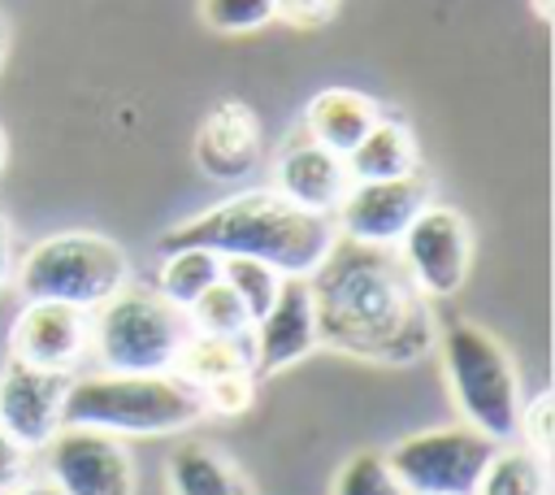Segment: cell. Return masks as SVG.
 <instances>
[{
  "label": "cell",
  "mask_w": 555,
  "mask_h": 495,
  "mask_svg": "<svg viewBox=\"0 0 555 495\" xmlns=\"http://www.w3.org/2000/svg\"><path fill=\"white\" fill-rule=\"evenodd\" d=\"M317 343L373 365L421 360L438 330L429 300L390 248L338 239L308 278Z\"/></svg>",
  "instance_id": "6da1fadb"
},
{
  "label": "cell",
  "mask_w": 555,
  "mask_h": 495,
  "mask_svg": "<svg viewBox=\"0 0 555 495\" xmlns=\"http://www.w3.org/2000/svg\"><path fill=\"white\" fill-rule=\"evenodd\" d=\"M338 230L330 217L308 213L278 191H243L230 195L191 221L173 226L160 239L165 248H208L217 256H251L273 265L282 278H312V269L330 256Z\"/></svg>",
  "instance_id": "7a4b0ae2"
},
{
  "label": "cell",
  "mask_w": 555,
  "mask_h": 495,
  "mask_svg": "<svg viewBox=\"0 0 555 495\" xmlns=\"http://www.w3.org/2000/svg\"><path fill=\"white\" fill-rule=\"evenodd\" d=\"M204 417V399L173 373H91L69 378L61 421L117 439H156Z\"/></svg>",
  "instance_id": "3957f363"
},
{
  "label": "cell",
  "mask_w": 555,
  "mask_h": 495,
  "mask_svg": "<svg viewBox=\"0 0 555 495\" xmlns=\"http://www.w3.org/2000/svg\"><path fill=\"white\" fill-rule=\"evenodd\" d=\"M434 343L464 421L494 443H512L520 417V378L507 347L473 321H451Z\"/></svg>",
  "instance_id": "277c9868"
},
{
  "label": "cell",
  "mask_w": 555,
  "mask_h": 495,
  "mask_svg": "<svg viewBox=\"0 0 555 495\" xmlns=\"http://www.w3.org/2000/svg\"><path fill=\"white\" fill-rule=\"evenodd\" d=\"M191 321L156 287H121L91 308V352L108 373H169Z\"/></svg>",
  "instance_id": "5b68a950"
},
{
  "label": "cell",
  "mask_w": 555,
  "mask_h": 495,
  "mask_svg": "<svg viewBox=\"0 0 555 495\" xmlns=\"http://www.w3.org/2000/svg\"><path fill=\"white\" fill-rule=\"evenodd\" d=\"M126 282H130L126 248L91 230L48 234L30 243L17 265V291L26 300H61L87 313L100 308L108 295H117Z\"/></svg>",
  "instance_id": "8992f818"
},
{
  "label": "cell",
  "mask_w": 555,
  "mask_h": 495,
  "mask_svg": "<svg viewBox=\"0 0 555 495\" xmlns=\"http://www.w3.org/2000/svg\"><path fill=\"white\" fill-rule=\"evenodd\" d=\"M494 447L499 443L486 439L481 430L451 426V430H421L399 439L386 452V460L412 495H473Z\"/></svg>",
  "instance_id": "52a82bcc"
},
{
  "label": "cell",
  "mask_w": 555,
  "mask_h": 495,
  "mask_svg": "<svg viewBox=\"0 0 555 495\" xmlns=\"http://www.w3.org/2000/svg\"><path fill=\"white\" fill-rule=\"evenodd\" d=\"M408 278L421 287V295H455L468 278V261H473V239H468V221L464 213L447 208V204H425L412 226L403 230V239L395 243Z\"/></svg>",
  "instance_id": "ba28073f"
},
{
  "label": "cell",
  "mask_w": 555,
  "mask_h": 495,
  "mask_svg": "<svg viewBox=\"0 0 555 495\" xmlns=\"http://www.w3.org/2000/svg\"><path fill=\"white\" fill-rule=\"evenodd\" d=\"M48 452V482L61 495H134V460L117 434L61 426Z\"/></svg>",
  "instance_id": "9c48e42d"
},
{
  "label": "cell",
  "mask_w": 555,
  "mask_h": 495,
  "mask_svg": "<svg viewBox=\"0 0 555 495\" xmlns=\"http://www.w3.org/2000/svg\"><path fill=\"white\" fill-rule=\"evenodd\" d=\"M434 200V187L421 169L403 178H382V182H351L343 204L334 208V230L338 239L369 243V248H395L412 217Z\"/></svg>",
  "instance_id": "30bf717a"
},
{
  "label": "cell",
  "mask_w": 555,
  "mask_h": 495,
  "mask_svg": "<svg viewBox=\"0 0 555 495\" xmlns=\"http://www.w3.org/2000/svg\"><path fill=\"white\" fill-rule=\"evenodd\" d=\"M65 391H69V373L9 356L0 369V430H9L22 447L43 452L52 434L65 426L61 421Z\"/></svg>",
  "instance_id": "8fae6325"
},
{
  "label": "cell",
  "mask_w": 555,
  "mask_h": 495,
  "mask_svg": "<svg viewBox=\"0 0 555 495\" xmlns=\"http://www.w3.org/2000/svg\"><path fill=\"white\" fill-rule=\"evenodd\" d=\"M91 352V313L61 300H26L9 326V356L69 373Z\"/></svg>",
  "instance_id": "7c38bea8"
},
{
  "label": "cell",
  "mask_w": 555,
  "mask_h": 495,
  "mask_svg": "<svg viewBox=\"0 0 555 495\" xmlns=\"http://www.w3.org/2000/svg\"><path fill=\"white\" fill-rule=\"evenodd\" d=\"M251 347V373L269 378L295 360H304L317 347V313H312V291L308 278H286L278 300L251 321L247 330Z\"/></svg>",
  "instance_id": "4fadbf2b"
},
{
  "label": "cell",
  "mask_w": 555,
  "mask_h": 495,
  "mask_svg": "<svg viewBox=\"0 0 555 495\" xmlns=\"http://www.w3.org/2000/svg\"><path fill=\"white\" fill-rule=\"evenodd\" d=\"M260 117L243 100H221L195 130V165L217 182H243L260 165Z\"/></svg>",
  "instance_id": "5bb4252c"
},
{
  "label": "cell",
  "mask_w": 555,
  "mask_h": 495,
  "mask_svg": "<svg viewBox=\"0 0 555 495\" xmlns=\"http://www.w3.org/2000/svg\"><path fill=\"white\" fill-rule=\"evenodd\" d=\"M273 191L308 213L334 217V208L343 204L351 178H347V161L330 148H321L317 139L299 135L286 143V152L278 156V174H273Z\"/></svg>",
  "instance_id": "9a60e30c"
},
{
  "label": "cell",
  "mask_w": 555,
  "mask_h": 495,
  "mask_svg": "<svg viewBox=\"0 0 555 495\" xmlns=\"http://www.w3.org/2000/svg\"><path fill=\"white\" fill-rule=\"evenodd\" d=\"M377 117H382V113H377V104H373L369 96H360V91H351V87H325V91H317V96L308 100V109H304V135L317 139L321 148L347 156V152L360 143V135H364Z\"/></svg>",
  "instance_id": "2e32d148"
},
{
  "label": "cell",
  "mask_w": 555,
  "mask_h": 495,
  "mask_svg": "<svg viewBox=\"0 0 555 495\" xmlns=\"http://www.w3.org/2000/svg\"><path fill=\"white\" fill-rule=\"evenodd\" d=\"M343 161H347L351 182H382V178H403V174L421 169L416 139L395 117H377Z\"/></svg>",
  "instance_id": "e0dca14e"
},
{
  "label": "cell",
  "mask_w": 555,
  "mask_h": 495,
  "mask_svg": "<svg viewBox=\"0 0 555 495\" xmlns=\"http://www.w3.org/2000/svg\"><path fill=\"white\" fill-rule=\"evenodd\" d=\"M165 482L173 495H256L251 482L208 443L186 439L173 447L165 465Z\"/></svg>",
  "instance_id": "ac0fdd59"
},
{
  "label": "cell",
  "mask_w": 555,
  "mask_h": 495,
  "mask_svg": "<svg viewBox=\"0 0 555 495\" xmlns=\"http://www.w3.org/2000/svg\"><path fill=\"white\" fill-rule=\"evenodd\" d=\"M243 369H251L247 334H204V330H191L169 373L182 378L186 386L204 391L208 382L230 378V373H243Z\"/></svg>",
  "instance_id": "d6986e66"
},
{
  "label": "cell",
  "mask_w": 555,
  "mask_h": 495,
  "mask_svg": "<svg viewBox=\"0 0 555 495\" xmlns=\"http://www.w3.org/2000/svg\"><path fill=\"white\" fill-rule=\"evenodd\" d=\"M212 282H221V256L208 248H165V261L156 269V291L173 308H191Z\"/></svg>",
  "instance_id": "ffe728a7"
},
{
  "label": "cell",
  "mask_w": 555,
  "mask_h": 495,
  "mask_svg": "<svg viewBox=\"0 0 555 495\" xmlns=\"http://www.w3.org/2000/svg\"><path fill=\"white\" fill-rule=\"evenodd\" d=\"M473 495H551L546 460L525 452V447H503L499 443Z\"/></svg>",
  "instance_id": "44dd1931"
},
{
  "label": "cell",
  "mask_w": 555,
  "mask_h": 495,
  "mask_svg": "<svg viewBox=\"0 0 555 495\" xmlns=\"http://www.w3.org/2000/svg\"><path fill=\"white\" fill-rule=\"evenodd\" d=\"M221 282L243 300L247 317L256 321V317L278 300V291H282L286 278H282L273 265H264V261H251V256H221Z\"/></svg>",
  "instance_id": "7402d4cb"
},
{
  "label": "cell",
  "mask_w": 555,
  "mask_h": 495,
  "mask_svg": "<svg viewBox=\"0 0 555 495\" xmlns=\"http://www.w3.org/2000/svg\"><path fill=\"white\" fill-rule=\"evenodd\" d=\"M186 321H191V330H204V334H247L251 330V317H247L243 300L225 282H212L186 308Z\"/></svg>",
  "instance_id": "603a6c76"
},
{
  "label": "cell",
  "mask_w": 555,
  "mask_h": 495,
  "mask_svg": "<svg viewBox=\"0 0 555 495\" xmlns=\"http://www.w3.org/2000/svg\"><path fill=\"white\" fill-rule=\"evenodd\" d=\"M334 495H412L399 473L390 469V460L382 452H356L338 478H334Z\"/></svg>",
  "instance_id": "cb8c5ba5"
},
{
  "label": "cell",
  "mask_w": 555,
  "mask_h": 495,
  "mask_svg": "<svg viewBox=\"0 0 555 495\" xmlns=\"http://www.w3.org/2000/svg\"><path fill=\"white\" fill-rule=\"evenodd\" d=\"M516 439H520L525 452L551 460V447H555V395H551V391H538V395L520 399Z\"/></svg>",
  "instance_id": "d4e9b609"
},
{
  "label": "cell",
  "mask_w": 555,
  "mask_h": 495,
  "mask_svg": "<svg viewBox=\"0 0 555 495\" xmlns=\"http://www.w3.org/2000/svg\"><path fill=\"white\" fill-rule=\"evenodd\" d=\"M199 13L212 30L243 35V30H260L264 22H273V0H204Z\"/></svg>",
  "instance_id": "484cf974"
},
{
  "label": "cell",
  "mask_w": 555,
  "mask_h": 495,
  "mask_svg": "<svg viewBox=\"0 0 555 495\" xmlns=\"http://www.w3.org/2000/svg\"><path fill=\"white\" fill-rule=\"evenodd\" d=\"M199 399H204V412L238 417V412H247V408H251V399H256V373H251V369H243V373L217 378V382H208V386L199 391Z\"/></svg>",
  "instance_id": "4316f807"
},
{
  "label": "cell",
  "mask_w": 555,
  "mask_h": 495,
  "mask_svg": "<svg viewBox=\"0 0 555 495\" xmlns=\"http://www.w3.org/2000/svg\"><path fill=\"white\" fill-rule=\"evenodd\" d=\"M35 478V452L22 447L9 430H0V491H13Z\"/></svg>",
  "instance_id": "83f0119b"
},
{
  "label": "cell",
  "mask_w": 555,
  "mask_h": 495,
  "mask_svg": "<svg viewBox=\"0 0 555 495\" xmlns=\"http://www.w3.org/2000/svg\"><path fill=\"white\" fill-rule=\"evenodd\" d=\"M338 13V0H273V17H282L286 26H299V30H317L325 22H334Z\"/></svg>",
  "instance_id": "f1b7e54d"
},
{
  "label": "cell",
  "mask_w": 555,
  "mask_h": 495,
  "mask_svg": "<svg viewBox=\"0 0 555 495\" xmlns=\"http://www.w3.org/2000/svg\"><path fill=\"white\" fill-rule=\"evenodd\" d=\"M9 265H13V239H9V217H4V204H0V291L9 282Z\"/></svg>",
  "instance_id": "f546056e"
},
{
  "label": "cell",
  "mask_w": 555,
  "mask_h": 495,
  "mask_svg": "<svg viewBox=\"0 0 555 495\" xmlns=\"http://www.w3.org/2000/svg\"><path fill=\"white\" fill-rule=\"evenodd\" d=\"M0 495H61V491H56L52 482H35V478H30V482H22V486H13V491H0Z\"/></svg>",
  "instance_id": "4dcf8cb0"
},
{
  "label": "cell",
  "mask_w": 555,
  "mask_h": 495,
  "mask_svg": "<svg viewBox=\"0 0 555 495\" xmlns=\"http://www.w3.org/2000/svg\"><path fill=\"white\" fill-rule=\"evenodd\" d=\"M529 4H533V13H538L542 22H551V13H555V4H551V0H529Z\"/></svg>",
  "instance_id": "1f68e13d"
},
{
  "label": "cell",
  "mask_w": 555,
  "mask_h": 495,
  "mask_svg": "<svg viewBox=\"0 0 555 495\" xmlns=\"http://www.w3.org/2000/svg\"><path fill=\"white\" fill-rule=\"evenodd\" d=\"M4 161H9V139H4V130H0V174H4Z\"/></svg>",
  "instance_id": "d6a6232c"
},
{
  "label": "cell",
  "mask_w": 555,
  "mask_h": 495,
  "mask_svg": "<svg viewBox=\"0 0 555 495\" xmlns=\"http://www.w3.org/2000/svg\"><path fill=\"white\" fill-rule=\"evenodd\" d=\"M4 48H9V30H4V17H0V65H4Z\"/></svg>",
  "instance_id": "836d02e7"
}]
</instances>
